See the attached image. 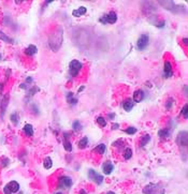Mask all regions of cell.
Here are the masks:
<instances>
[{"label":"cell","instance_id":"obj_19","mask_svg":"<svg viewBox=\"0 0 188 194\" xmlns=\"http://www.w3.org/2000/svg\"><path fill=\"white\" fill-rule=\"evenodd\" d=\"M86 8L85 7H80L79 9H75V10H73L72 12V15L75 17H79V16H82L84 14L86 13Z\"/></svg>","mask_w":188,"mask_h":194},{"label":"cell","instance_id":"obj_10","mask_svg":"<svg viewBox=\"0 0 188 194\" xmlns=\"http://www.w3.org/2000/svg\"><path fill=\"white\" fill-rule=\"evenodd\" d=\"M163 74L165 75V77H171L173 75V68L170 61H165L163 64Z\"/></svg>","mask_w":188,"mask_h":194},{"label":"cell","instance_id":"obj_25","mask_svg":"<svg viewBox=\"0 0 188 194\" xmlns=\"http://www.w3.org/2000/svg\"><path fill=\"white\" fill-rule=\"evenodd\" d=\"M10 119H11V121L13 122L14 125H18V122H20V115H18V113H13V114H11Z\"/></svg>","mask_w":188,"mask_h":194},{"label":"cell","instance_id":"obj_32","mask_svg":"<svg viewBox=\"0 0 188 194\" xmlns=\"http://www.w3.org/2000/svg\"><path fill=\"white\" fill-rule=\"evenodd\" d=\"M137 128H134V127H128V128L126 129L125 130V132L127 133V134H129V135H133V134H135L137 133Z\"/></svg>","mask_w":188,"mask_h":194},{"label":"cell","instance_id":"obj_30","mask_svg":"<svg viewBox=\"0 0 188 194\" xmlns=\"http://www.w3.org/2000/svg\"><path fill=\"white\" fill-rule=\"evenodd\" d=\"M40 89H39V87H37V86H33V87H31V88L28 90V95L29 97H32V95H35L37 93V92L39 91Z\"/></svg>","mask_w":188,"mask_h":194},{"label":"cell","instance_id":"obj_47","mask_svg":"<svg viewBox=\"0 0 188 194\" xmlns=\"http://www.w3.org/2000/svg\"><path fill=\"white\" fill-rule=\"evenodd\" d=\"M106 194H115V193H114V192H112V191H110V192H108Z\"/></svg>","mask_w":188,"mask_h":194},{"label":"cell","instance_id":"obj_39","mask_svg":"<svg viewBox=\"0 0 188 194\" xmlns=\"http://www.w3.org/2000/svg\"><path fill=\"white\" fill-rule=\"evenodd\" d=\"M20 87V88H23V89H27V88H28V85H27L26 83H24V84H22Z\"/></svg>","mask_w":188,"mask_h":194},{"label":"cell","instance_id":"obj_38","mask_svg":"<svg viewBox=\"0 0 188 194\" xmlns=\"http://www.w3.org/2000/svg\"><path fill=\"white\" fill-rule=\"evenodd\" d=\"M4 194H12V193L10 192V191H9V189H8L7 187L4 188Z\"/></svg>","mask_w":188,"mask_h":194},{"label":"cell","instance_id":"obj_3","mask_svg":"<svg viewBox=\"0 0 188 194\" xmlns=\"http://www.w3.org/2000/svg\"><path fill=\"white\" fill-rule=\"evenodd\" d=\"M83 68V64L81 61H79V60H72L71 62L69 63V72L70 74H71V76H73V77H75V76H77V74L80 73V71L82 70Z\"/></svg>","mask_w":188,"mask_h":194},{"label":"cell","instance_id":"obj_29","mask_svg":"<svg viewBox=\"0 0 188 194\" xmlns=\"http://www.w3.org/2000/svg\"><path fill=\"white\" fill-rule=\"evenodd\" d=\"M72 128L74 131H81V130H82V123H81L79 120H75V121L72 123Z\"/></svg>","mask_w":188,"mask_h":194},{"label":"cell","instance_id":"obj_18","mask_svg":"<svg viewBox=\"0 0 188 194\" xmlns=\"http://www.w3.org/2000/svg\"><path fill=\"white\" fill-rule=\"evenodd\" d=\"M171 134V131H170V129L168 128H165V129H161V130H159L158 132V136L160 138H168Z\"/></svg>","mask_w":188,"mask_h":194},{"label":"cell","instance_id":"obj_48","mask_svg":"<svg viewBox=\"0 0 188 194\" xmlns=\"http://www.w3.org/2000/svg\"><path fill=\"white\" fill-rule=\"evenodd\" d=\"M55 194H63L61 192H57V193H55Z\"/></svg>","mask_w":188,"mask_h":194},{"label":"cell","instance_id":"obj_24","mask_svg":"<svg viewBox=\"0 0 188 194\" xmlns=\"http://www.w3.org/2000/svg\"><path fill=\"white\" fill-rule=\"evenodd\" d=\"M63 148L66 149V151L68 152L72 151V145H71V141L68 138H63Z\"/></svg>","mask_w":188,"mask_h":194},{"label":"cell","instance_id":"obj_12","mask_svg":"<svg viewBox=\"0 0 188 194\" xmlns=\"http://www.w3.org/2000/svg\"><path fill=\"white\" fill-rule=\"evenodd\" d=\"M114 169V166L110 161H106L102 164V172L104 175H110Z\"/></svg>","mask_w":188,"mask_h":194},{"label":"cell","instance_id":"obj_35","mask_svg":"<svg viewBox=\"0 0 188 194\" xmlns=\"http://www.w3.org/2000/svg\"><path fill=\"white\" fill-rule=\"evenodd\" d=\"M173 103H174V100L173 99H169L167 102H165V109H171L172 105H173Z\"/></svg>","mask_w":188,"mask_h":194},{"label":"cell","instance_id":"obj_46","mask_svg":"<svg viewBox=\"0 0 188 194\" xmlns=\"http://www.w3.org/2000/svg\"><path fill=\"white\" fill-rule=\"evenodd\" d=\"M118 127H119V125H117V123H115V125H112V128H113V129H118Z\"/></svg>","mask_w":188,"mask_h":194},{"label":"cell","instance_id":"obj_42","mask_svg":"<svg viewBox=\"0 0 188 194\" xmlns=\"http://www.w3.org/2000/svg\"><path fill=\"white\" fill-rule=\"evenodd\" d=\"M84 88H85L84 86H81V87H80V88L77 89V93H80V92H82L83 90H84Z\"/></svg>","mask_w":188,"mask_h":194},{"label":"cell","instance_id":"obj_15","mask_svg":"<svg viewBox=\"0 0 188 194\" xmlns=\"http://www.w3.org/2000/svg\"><path fill=\"white\" fill-rule=\"evenodd\" d=\"M133 105H134V102L132 101V99H127L125 102L123 103V107L126 112H130L133 109Z\"/></svg>","mask_w":188,"mask_h":194},{"label":"cell","instance_id":"obj_33","mask_svg":"<svg viewBox=\"0 0 188 194\" xmlns=\"http://www.w3.org/2000/svg\"><path fill=\"white\" fill-rule=\"evenodd\" d=\"M188 105L187 104H185L184 106H183V109H182V115L184 116V118L185 119H188Z\"/></svg>","mask_w":188,"mask_h":194},{"label":"cell","instance_id":"obj_20","mask_svg":"<svg viewBox=\"0 0 188 194\" xmlns=\"http://www.w3.org/2000/svg\"><path fill=\"white\" fill-rule=\"evenodd\" d=\"M0 40L4 41V42L11 43V44L14 43V40L12 39V38H10L9 36H7V33H4V31H1V30H0Z\"/></svg>","mask_w":188,"mask_h":194},{"label":"cell","instance_id":"obj_34","mask_svg":"<svg viewBox=\"0 0 188 194\" xmlns=\"http://www.w3.org/2000/svg\"><path fill=\"white\" fill-rule=\"evenodd\" d=\"M154 26H156V27H158V28H163L165 27V20H156L155 23L153 24Z\"/></svg>","mask_w":188,"mask_h":194},{"label":"cell","instance_id":"obj_11","mask_svg":"<svg viewBox=\"0 0 188 194\" xmlns=\"http://www.w3.org/2000/svg\"><path fill=\"white\" fill-rule=\"evenodd\" d=\"M9 100H10V95H6L1 100V104H0V109H1V115L4 116L6 111H7L8 104H9Z\"/></svg>","mask_w":188,"mask_h":194},{"label":"cell","instance_id":"obj_28","mask_svg":"<svg viewBox=\"0 0 188 194\" xmlns=\"http://www.w3.org/2000/svg\"><path fill=\"white\" fill-rule=\"evenodd\" d=\"M131 157H132V150L131 148L128 147V148H126L125 151H124V159H125V160H129Z\"/></svg>","mask_w":188,"mask_h":194},{"label":"cell","instance_id":"obj_17","mask_svg":"<svg viewBox=\"0 0 188 194\" xmlns=\"http://www.w3.org/2000/svg\"><path fill=\"white\" fill-rule=\"evenodd\" d=\"M24 133L27 135V136H29V137H31L33 135V127L30 123H26V125H24Z\"/></svg>","mask_w":188,"mask_h":194},{"label":"cell","instance_id":"obj_7","mask_svg":"<svg viewBox=\"0 0 188 194\" xmlns=\"http://www.w3.org/2000/svg\"><path fill=\"white\" fill-rule=\"evenodd\" d=\"M176 143H177L180 146H183V147H187L188 145V134L187 131H182L178 133L177 138H176Z\"/></svg>","mask_w":188,"mask_h":194},{"label":"cell","instance_id":"obj_36","mask_svg":"<svg viewBox=\"0 0 188 194\" xmlns=\"http://www.w3.org/2000/svg\"><path fill=\"white\" fill-rule=\"evenodd\" d=\"M32 113H33V114H36V115H39V111H38V107H37L35 104L32 105Z\"/></svg>","mask_w":188,"mask_h":194},{"label":"cell","instance_id":"obj_27","mask_svg":"<svg viewBox=\"0 0 188 194\" xmlns=\"http://www.w3.org/2000/svg\"><path fill=\"white\" fill-rule=\"evenodd\" d=\"M151 141V136L149 134H145L143 135L142 138H141V141H140V145H141V147H144L145 145H147V143Z\"/></svg>","mask_w":188,"mask_h":194},{"label":"cell","instance_id":"obj_26","mask_svg":"<svg viewBox=\"0 0 188 194\" xmlns=\"http://www.w3.org/2000/svg\"><path fill=\"white\" fill-rule=\"evenodd\" d=\"M94 151L98 152L99 155H103V153L106 152V145H104V144H100V145H98V146H97L96 148L94 149Z\"/></svg>","mask_w":188,"mask_h":194},{"label":"cell","instance_id":"obj_44","mask_svg":"<svg viewBox=\"0 0 188 194\" xmlns=\"http://www.w3.org/2000/svg\"><path fill=\"white\" fill-rule=\"evenodd\" d=\"M79 194H88V193H87V192H86V191L84 190V189H82V190L80 191V193H79Z\"/></svg>","mask_w":188,"mask_h":194},{"label":"cell","instance_id":"obj_14","mask_svg":"<svg viewBox=\"0 0 188 194\" xmlns=\"http://www.w3.org/2000/svg\"><path fill=\"white\" fill-rule=\"evenodd\" d=\"M144 91L143 90H137V91H134V93H133V99H132V101L133 102H141V101H143V99H144Z\"/></svg>","mask_w":188,"mask_h":194},{"label":"cell","instance_id":"obj_43","mask_svg":"<svg viewBox=\"0 0 188 194\" xmlns=\"http://www.w3.org/2000/svg\"><path fill=\"white\" fill-rule=\"evenodd\" d=\"M184 95L187 97V86H186V85L184 86Z\"/></svg>","mask_w":188,"mask_h":194},{"label":"cell","instance_id":"obj_41","mask_svg":"<svg viewBox=\"0 0 188 194\" xmlns=\"http://www.w3.org/2000/svg\"><path fill=\"white\" fill-rule=\"evenodd\" d=\"M108 117H109L111 120H113V119L115 118V115H114V114H109V115H108Z\"/></svg>","mask_w":188,"mask_h":194},{"label":"cell","instance_id":"obj_22","mask_svg":"<svg viewBox=\"0 0 188 194\" xmlns=\"http://www.w3.org/2000/svg\"><path fill=\"white\" fill-rule=\"evenodd\" d=\"M43 166L45 169H51L52 166H53V161H52V159L50 157H46L44 159V161H43Z\"/></svg>","mask_w":188,"mask_h":194},{"label":"cell","instance_id":"obj_9","mask_svg":"<svg viewBox=\"0 0 188 194\" xmlns=\"http://www.w3.org/2000/svg\"><path fill=\"white\" fill-rule=\"evenodd\" d=\"M159 4H161L165 9L171 11V12H176V9L180 8V7H176V6H175V2H173V1H159Z\"/></svg>","mask_w":188,"mask_h":194},{"label":"cell","instance_id":"obj_21","mask_svg":"<svg viewBox=\"0 0 188 194\" xmlns=\"http://www.w3.org/2000/svg\"><path fill=\"white\" fill-rule=\"evenodd\" d=\"M67 101H68V103L71 104V105H75L76 103H77V99L73 97L72 92H68V93H67Z\"/></svg>","mask_w":188,"mask_h":194},{"label":"cell","instance_id":"obj_49","mask_svg":"<svg viewBox=\"0 0 188 194\" xmlns=\"http://www.w3.org/2000/svg\"><path fill=\"white\" fill-rule=\"evenodd\" d=\"M1 58H2V56H1V54H0V60H1Z\"/></svg>","mask_w":188,"mask_h":194},{"label":"cell","instance_id":"obj_4","mask_svg":"<svg viewBox=\"0 0 188 194\" xmlns=\"http://www.w3.org/2000/svg\"><path fill=\"white\" fill-rule=\"evenodd\" d=\"M116 20H117V14L115 12H113V11L99 18V22L102 25H106V24H115Z\"/></svg>","mask_w":188,"mask_h":194},{"label":"cell","instance_id":"obj_37","mask_svg":"<svg viewBox=\"0 0 188 194\" xmlns=\"http://www.w3.org/2000/svg\"><path fill=\"white\" fill-rule=\"evenodd\" d=\"M32 77H30V76H28V77H27L26 78V84L27 85H29V84H31V83H32Z\"/></svg>","mask_w":188,"mask_h":194},{"label":"cell","instance_id":"obj_13","mask_svg":"<svg viewBox=\"0 0 188 194\" xmlns=\"http://www.w3.org/2000/svg\"><path fill=\"white\" fill-rule=\"evenodd\" d=\"M6 187L9 189V191H10L11 193H16V192H18V190H20V184H18V182L14 180L10 181Z\"/></svg>","mask_w":188,"mask_h":194},{"label":"cell","instance_id":"obj_1","mask_svg":"<svg viewBox=\"0 0 188 194\" xmlns=\"http://www.w3.org/2000/svg\"><path fill=\"white\" fill-rule=\"evenodd\" d=\"M63 40V27H57L56 29L54 30L53 33L49 38V46L50 48L54 52L59 50V48L61 47Z\"/></svg>","mask_w":188,"mask_h":194},{"label":"cell","instance_id":"obj_5","mask_svg":"<svg viewBox=\"0 0 188 194\" xmlns=\"http://www.w3.org/2000/svg\"><path fill=\"white\" fill-rule=\"evenodd\" d=\"M149 42V38L146 33H143L140 36V38L138 39V43H137V47L139 50H144L147 47Z\"/></svg>","mask_w":188,"mask_h":194},{"label":"cell","instance_id":"obj_45","mask_svg":"<svg viewBox=\"0 0 188 194\" xmlns=\"http://www.w3.org/2000/svg\"><path fill=\"white\" fill-rule=\"evenodd\" d=\"M2 90H4V84H0V93H2Z\"/></svg>","mask_w":188,"mask_h":194},{"label":"cell","instance_id":"obj_40","mask_svg":"<svg viewBox=\"0 0 188 194\" xmlns=\"http://www.w3.org/2000/svg\"><path fill=\"white\" fill-rule=\"evenodd\" d=\"M183 43H184L186 46H188V39L187 38H184V39H183Z\"/></svg>","mask_w":188,"mask_h":194},{"label":"cell","instance_id":"obj_31","mask_svg":"<svg viewBox=\"0 0 188 194\" xmlns=\"http://www.w3.org/2000/svg\"><path fill=\"white\" fill-rule=\"evenodd\" d=\"M97 123L100 125V127H106V118L104 117H98L97 118Z\"/></svg>","mask_w":188,"mask_h":194},{"label":"cell","instance_id":"obj_2","mask_svg":"<svg viewBox=\"0 0 188 194\" xmlns=\"http://www.w3.org/2000/svg\"><path fill=\"white\" fill-rule=\"evenodd\" d=\"M144 194H165V189L158 188V184L149 183L143 188Z\"/></svg>","mask_w":188,"mask_h":194},{"label":"cell","instance_id":"obj_6","mask_svg":"<svg viewBox=\"0 0 188 194\" xmlns=\"http://www.w3.org/2000/svg\"><path fill=\"white\" fill-rule=\"evenodd\" d=\"M88 178L92 181L96 182L97 184H101L103 182V177H102V176H101L100 174H98L96 171L92 169V168H90V169L88 171Z\"/></svg>","mask_w":188,"mask_h":194},{"label":"cell","instance_id":"obj_23","mask_svg":"<svg viewBox=\"0 0 188 194\" xmlns=\"http://www.w3.org/2000/svg\"><path fill=\"white\" fill-rule=\"evenodd\" d=\"M87 145H88V138L86 137V136H84L82 139H80L79 141L77 146H79L80 149H85L86 147H87Z\"/></svg>","mask_w":188,"mask_h":194},{"label":"cell","instance_id":"obj_16","mask_svg":"<svg viewBox=\"0 0 188 194\" xmlns=\"http://www.w3.org/2000/svg\"><path fill=\"white\" fill-rule=\"evenodd\" d=\"M37 53H38V48H37V46H35V45H29L26 50H25V54H26L27 56L31 57Z\"/></svg>","mask_w":188,"mask_h":194},{"label":"cell","instance_id":"obj_8","mask_svg":"<svg viewBox=\"0 0 188 194\" xmlns=\"http://www.w3.org/2000/svg\"><path fill=\"white\" fill-rule=\"evenodd\" d=\"M59 186L65 189H69L72 186V179L68 176H61L59 179Z\"/></svg>","mask_w":188,"mask_h":194}]
</instances>
